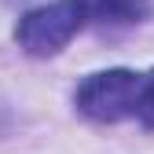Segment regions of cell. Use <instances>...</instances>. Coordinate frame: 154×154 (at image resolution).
I'll return each mask as SVG.
<instances>
[{"mask_svg": "<svg viewBox=\"0 0 154 154\" xmlns=\"http://www.w3.org/2000/svg\"><path fill=\"white\" fill-rule=\"evenodd\" d=\"M92 18V0H55V4H41L26 11L15 26V41L26 55L33 59H48L59 55L77 33L81 26Z\"/></svg>", "mask_w": 154, "mask_h": 154, "instance_id": "cell-1", "label": "cell"}, {"mask_svg": "<svg viewBox=\"0 0 154 154\" xmlns=\"http://www.w3.org/2000/svg\"><path fill=\"white\" fill-rule=\"evenodd\" d=\"M140 99H143V77L125 66L88 73L73 92V106L88 121H99V125H114L140 114Z\"/></svg>", "mask_w": 154, "mask_h": 154, "instance_id": "cell-2", "label": "cell"}, {"mask_svg": "<svg viewBox=\"0 0 154 154\" xmlns=\"http://www.w3.org/2000/svg\"><path fill=\"white\" fill-rule=\"evenodd\" d=\"M147 15H150L147 0H92V18H99V22L132 26V22H143Z\"/></svg>", "mask_w": 154, "mask_h": 154, "instance_id": "cell-3", "label": "cell"}, {"mask_svg": "<svg viewBox=\"0 0 154 154\" xmlns=\"http://www.w3.org/2000/svg\"><path fill=\"white\" fill-rule=\"evenodd\" d=\"M140 114L147 121H154V70L143 77V99H140Z\"/></svg>", "mask_w": 154, "mask_h": 154, "instance_id": "cell-4", "label": "cell"}]
</instances>
